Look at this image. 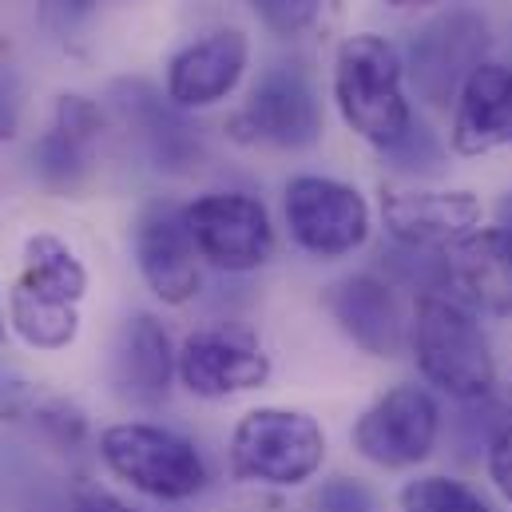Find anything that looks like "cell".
I'll list each match as a JSON object with an SVG mask.
<instances>
[{
	"label": "cell",
	"instance_id": "6da1fadb",
	"mask_svg": "<svg viewBox=\"0 0 512 512\" xmlns=\"http://www.w3.org/2000/svg\"><path fill=\"white\" fill-rule=\"evenodd\" d=\"M409 350L421 378L457 401H481L497 385V358L477 314L445 286L417 294L409 314Z\"/></svg>",
	"mask_w": 512,
	"mask_h": 512
},
{
	"label": "cell",
	"instance_id": "7a4b0ae2",
	"mask_svg": "<svg viewBox=\"0 0 512 512\" xmlns=\"http://www.w3.org/2000/svg\"><path fill=\"white\" fill-rule=\"evenodd\" d=\"M334 104L346 128L382 155L409 135L413 108L405 96V60L385 36L358 32L342 40L334 56Z\"/></svg>",
	"mask_w": 512,
	"mask_h": 512
},
{
	"label": "cell",
	"instance_id": "3957f363",
	"mask_svg": "<svg viewBox=\"0 0 512 512\" xmlns=\"http://www.w3.org/2000/svg\"><path fill=\"white\" fill-rule=\"evenodd\" d=\"M326 461V429L306 409L258 405L247 409L227 445L235 481L266 489H298L318 477Z\"/></svg>",
	"mask_w": 512,
	"mask_h": 512
},
{
	"label": "cell",
	"instance_id": "277c9868",
	"mask_svg": "<svg viewBox=\"0 0 512 512\" xmlns=\"http://www.w3.org/2000/svg\"><path fill=\"white\" fill-rule=\"evenodd\" d=\"M100 461L135 493L179 505L207 489L211 469L195 441L155 421H116L100 433Z\"/></svg>",
	"mask_w": 512,
	"mask_h": 512
},
{
	"label": "cell",
	"instance_id": "5b68a950",
	"mask_svg": "<svg viewBox=\"0 0 512 512\" xmlns=\"http://www.w3.org/2000/svg\"><path fill=\"white\" fill-rule=\"evenodd\" d=\"M441 437V405L425 385H393L378 401H370L354 429L350 445L362 461L385 473L417 469L433 457Z\"/></svg>",
	"mask_w": 512,
	"mask_h": 512
},
{
	"label": "cell",
	"instance_id": "8992f818",
	"mask_svg": "<svg viewBox=\"0 0 512 512\" xmlns=\"http://www.w3.org/2000/svg\"><path fill=\"white\" fill-rule=\"evenodd\" d=\"M290 239L314 258L354 255L370 239V203L358 187L330 175H294L282 191Z\"/></svg>",
	"mask_w": 512,
	"mask_h": 512
},
{
	"label": "cell",
	"instance_id": "52a82bcc",
	"mask_svg": "<svg viewBox=\"0 0 512 512\" xmlns=\"http://www.w3.org/2000/svg\"><path fill=\"white\" fill-rule=\"evenodd\" d=\"M227 135L247 147L302 151L322 135V104L298 68H270L258 76L247 104L227 120Z\"/></svg>",
	"mask_w": 512,
	"mask_h": 512
},
{
	"label": "cell",
	"instance_id": "ba28073f",
	"mask_svg": "<svg viewBox=\"0 0 512 512\" xmlns=\"http://www.w3.org/2000/svg\"><path fill=\"white\" fill-rule=\"evenodd\" d=\"M187 227L203 262L227 274H251L274 255V223L255 195L211 191L187 203Z\"/></svg>",
	"mask_w": 512,
	"mask_h": 512
},
{
	"label": "cell",
	"instance_id": "9c48e42d",
	"mask_svg": "<svg viewBox=\"0 0 512 512\" xmlns=\"http://www.w3.org/2000/svg\"><path fill=\"white\" fill-rule=\"evenodd\" d=\"M135 266L147 290L163 306H187L199 294V247L187 227V207L175 199H151L139 207L131 227Z\"/></svg>",
	"mask_w": 512,
	"mask_h": 512
},
{
	"label": "cell",
	"instance_id": "30bf717a",
	"mask_svg": "<svg viewBox=\"0 0 512 512\" xmlns=\"http://www.w3.org/2000/svg\"><path fill=\"white\" fill-rule=\"evenodd\" d=\"M481 215V199L461 187H382V223L389 239L405 251L445 255L481 227Z\"/></svg>",
	"mask_w": 512,
	"mask_h": 512
},
{
	"label": "cell",
	"instance_id": "8fae6325",
	"mask_svg": "<svg viewBox=\"0 0 512 512\" xmlns=\"http://www.w3.org/2000/svg\"><path fill=\"white\" fill-rule=\"evenodd\" d=\"M485 48H489V24L477 12L457 8L413 36L405 72L429 104L449 108V100L457 104V92L473 76V68L485 64Z\"/></svg>",
	"mask_w": 512,
	"mask_h": 512
},
{
	"label": "cell",
	"instance_id": "7c38bea8",
	"mask_svg": "<svg viewBox=\"0 0 512 512\" xmlns=\"http://www.w3.org/2000/svg\"><path fill=\"white\" fill-rule=\"evenodd\" d=\"M270 374H274L270 354L247 330L211 326V330L187 334L179 346V382L187 385V393L207 401L262 389L270 382Z\"/></svg>",
	"mask_w": 512,
	"mask_h": 512
},
{
	"label": "cell",
	"instance_id": "4fadbf2b",
	"mask_svg": "<svg viewBox=\"0 0 512 512\" xmlns=\"http://www.w3.org/2000/svg\"><path fill=\"white\" fill-rule=\"evenodd\" d=\"M326 310L338 330L370 358H397L409 346V318L393 286L378 274H346L326 290Z\"/></svg>",
	"mask_w": 512,
	"mask_h": 512
},
{
	"label": "cell",
	"instance_id": "5bb4252c",
	"mask_svg": "<svg viewBox=\"0 0 512 512\" xmlns=\"http://www.w3.org/2000/svg\"><path fill=\"white\" fill-rule=\"evenodd\" d=\"M251 60V44L239 28H219L187 48H179L167 64V100L179 112H199L227 100Z\"/></svg>",
	"mask_w": 512,
	"mask_h": 512
},
{
	"label": "cell",
	"instance_id": "9a60e30c",
	"mask_svg": "<svg viewBox=\"0 0 512 512\" xmlns=\"http://www.w3.org/2000/svg\"><path fill=\"white\" fill-rule=\"evenodd\" d=\"M445 290L461 298L469 310H485L497 318L512 314V235L505 227H477L461 243L441 255Z\"/></svg>",
	"mask_w": 512,
	"mask_h": 512
},
{
	"label": "cell",
	"instance_id": "2e32d148",
	"mask_svg": "<svg viewBox=\"0 0 512 512\" xmlns=\"http://www.w3.org/2000/svg\"><path fill=\"white\" fill-rule=\"evenodd\" d=\"M179 378V350L171 346L167 326L155 314H131L112 346V385L116 393L139 405L159 409Z\"/></svg>",
	"mask_w": 512,
	"mask_h": 512
},
{
	"label": "cell",
	"instance_id": "e0dca14e",
	"mask_svg": "<svg viewBox=\"0 0 512 512\" xmlns=\"http://www.w3.org/2000/svg\"><path fill=\"white\" fill-rule=\"evenodd\" d=\"M449 147L457 155H489L497 147H512V68L485 60L461 84L453 104Z\"/></svg>",
	"mask_w": 512,
	"mask_h": 512
},
{
	"label": "cell",
	"instance_id": "ac0fdd59",
	"mask_svg": "<svg viewBox=\"0 0 512 512\" xmlns=\"http://www.w3.org/2000/svg\"><path fill=\"white\" fill-rule=\"evenodd\" d=\"M104 131V112L88 96H60L52 128L32 143V167L44 187L76 191L92 171V151Z\"/></svg>",
	"mask_w": 512,
	"mask_h": 512
},
{
	"label": "cell",
	"instance_id": "d6986e66",
	"mask_svg": "<svg viewBox=\"0 0 512 512\" xmlns=\"http://www.w3.org/2000/svg\"><path fill=\"white\" fill-rule=\"evenodd\" d=\"M12 294L48 306H80L88 294V270L60 235H32L24 243V262L12 282Z\"/></svg>",
	"mask_w": 512,
	"mask_h": 512
},
{
	"label": "cell",
	"instance_id": "ffe728a7",
	"mask_svg": "<svg viewBox=\"0 0 512 512\" xmlns=\"http://www.w3.org/2000/svg\"><path fill=\"white\" fill-rule=\"evenodd\" d=\"M128 100L124 112L128 120L139 128L151 159L167 171H183L199 159V135L183 124V112L175 104H163L147 84H124Z\"/></svg>",
	"mask_w": 512,
	"mask_h": 512
},
{
	"label": "cell",
	"instance_id": "44dd1931",
	"mask_svg": "<svg viewBox=\"0 0 512 512\" xmlns=\"http://www.w3.org/2000/svg\"><path fill=\"white\" fill-rule=\"evenodd\" d=\"M8 326L16 330V338L24 346L56 354V350H68L76 342L80 306H48V302H32V298L8 290Z\"/></svg>",
	"mask_w": 512,
	"mask_h": 512
},
{
	"label": "cell",
	"instance_id": "7402d4cb",
	"mask_svg": "<svg viewBox=\"0 0 512 512\" xmlns=\"http://www.w3.org/2000/svg\"><path fill=\"white\" fill-rule=\"evenodd\" d=\"M397 512H493V505L469 489L457 477L445 473H421L401 485L397 493Z\"/></svg>",
	"mask_w": 512,
	"mask_h": 512
},
{
	"label": "cell",
	"instance_id": "603a6c76",
	"mask_svg": "<svg viewBox=\"0 0 512 512\" xmlns=\"http://www.w3.org/2000/svg\"><path fill=\"white\" fill-rule=\"evenodd\" d=\"M28 421L56 449H68L72 453V449H80L88 441V417H84V409L72 405V401H64V397H36Z\"/></svg>",
	"mask_w": 512,
	"mask_h": 512
},
{
	"label": "cell",
	"instance_id": "cb8c5ba5",
	"mask_svg": "<svg viewBox=\"0 0 512 512\" xmlns=\"http://www.w3.org/2000/svg\"><path fill=\"white\" fill-rule=\"evenodd\" d=\"M247 4L274 36H302L322 8V0H247Z\"/></svg>",
	"mask_w": 512,
	"mask_h": 512
},
{
	"label": "cell",
	"instance_id": "d4e9b609",
	"mask_svg": "<svg viewBox=\"0 0 512 512\" xmlns=\"http://www.w3.org/2000/svg\"><path fill=\"white\" fill-rule=\"evenodd\" d=\"M314 509L318 512H378V501H374V493H370L362 481H354V477H334V481H326V485L318 489Z\"/></svg>",
	"mask_w": 512,
	"mask_h": 512
},
{
	"label": "cell",
	"instance_id": "484cf974",
	"mask_svg": "<svg viewBox=\"0 0 512 512\" xmlns=\"http://www.w3.org/2000/svg\"><path fill=\"white\" fill-rule=\"evenodd\" d=\"M485 469H489V481L493 489L512 505V421L497 429V437L489 441V457H485Z\"/></svg>",
	"mask_w": 512,
	"mask_h": 512
},
{
	"label": "cell",
	"instance_id": "4316f807",
	"mask_svg": "<svg viewBox=\"0 0 512 512\" xmlns=\"http://www.w3.org/2000/svg\"><path fill=\"white\" fill-rule=\"evenodd\" d=\"M32 405H36V393L28 389V382L0 378V421H28Z\"/></svg>",
	"mask_w": 512,
	"mask_h": 512
},
{
	"label": "cell",
	"instance_id": "83f0119b",
	"mask_svg": "<svg viewBox=\"0 0 512 512\" xmlns=\"http://www.w3.org/2000/svg\"><path fill=\"white\" fill-rule=\"evenodd\" d=\"M72 512H139V509H131L128 501H120L116 493H104V489H76L72 493Z\"/></svg>",
	"mask_w": 512,
	"mask_h": 512
},
{
	"label": "cell",
	"instance_id": "f1b7e54d",
	"mask_svg": "<svg viewBox=\"0 0 512 512\" xmlns=\"http://www.w3.org/2000/svg\"><path fill=\"white\" fill-rule=\"evenodd\" d=\"M16 135V112L8 104H0V143H8Z\"/></svg>",
	"mask_w": 512,
	"mask_h": 512
},
{
	"label": "cell",
	"instance_id": "f546056e",
	"mask_svg": "<svg viewBox=\"0 0 512 512\" xmlns=\"http://www.w3.org/2000/svg\"><path fill=\"white\" fill-rule=\"evenodd\" d=\"M389 8H397V12H417V8H429V4H437V0H385Z\"/></svg>",
	"mask_w": 512,
	"mask_h": 512
},
{
	"label": "cell",
	"instance_id": "4dcf8cb0",
	"mask_svg": "<svg viewBox=\"0 0 512 512\" xmlns=\"http://www.w3.org/2000/svg\"><path fill=\"white\" fill-rule=\"evenodd\" d=\"M497 227H505L512 235V195L509 199H501V207H497Z\"/></svg>",
	"mask_w": 512,
	"mask_h": 512
},
{
	"label": "cell",
	"instance_id": "1f68e13d",
	"mask_svg": "<svg viewBox=\"0 0 512 512\" xmlns=\"http://www.w3.org/2000/svg\"><path fill=\"white\" fill-rule=\"evenodd\" d=\"M0 338H4V310H0Z\"/></svg>",
	"mask_w": 512,
	"mask_h": 512
}]
</instances>
